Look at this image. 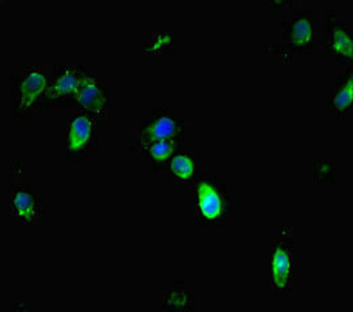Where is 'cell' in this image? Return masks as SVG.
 Returning <instances> with one entry per match:
<instances>
[{"instance_id": "6da1fadb", "label": "cell", "mask_w": 353, "mask_h": 312, "mask_svg": "<svg viewBox=\"0 0 353 312\" xmlns=\"http://www.w3.org/2000/svg\"><path fill=\"white\" fill-rule=\"evenodd\" d=\"M45 87H46V79L41 72L32 70V72L26 73L21 79L17 90H15L17 110L19 112L28 111L29 107L36 102L37 98L43 92Z\"/></svg>"}, {"instance_id": "7a4b0ae2", "label": "cell", "mask_w": 353, "mask_h": 312, "mask_svg": "<svg viewBox=\"0 0 353 312\" xmlns=\"http://www.w3.org/2000/svg\"><path fill=\"white\" fill-rule=\"evenodd\" d=\"M313 41V15L303 14L295 18L288 30V42L287 48L292 49H305L312 46Z\"/></svg>"}, {"instance_id": "3957f363", "label": "cell", "mask_w": 353, "mask_h": 312, "mask_svg": "<svg viewBox=\"0 0 353 312\" xmlns=\"http://www.w3.org/2000/svg\"><path fill=\"white\" fill-rule=\"evenodd\" d=\"M76 92L79 103L90 111H101L106 103L105 94L91 79L84 77Z\"/></svg>"}, {"instance_id": "277c9868", "label": "cell", "mask_w": 353, "mask_h": 312, "mask_svg": "<svg viewBox=\"0 0 353 312\" xmlns=\"http://www.w3.org/2000/svg\"><path fill=\"white\" fill-rule=\"evenodd\" d=\"M272 276L279 289L287 287L290 278V250L284 243H279L274 250Z\"/></svg>"}, {"instance_id": "5b68a950", "label": "cell", "mask_w": 353, "mask_h": 312, "mask_svg": "<svg viewBox=\"0 0 353 312\" xmlns=\"http://www.w3.org/2000/svg\"><path fill=\"white\" fill-rule=\"evenodd\" d=\"M176 133V122L167 116V115H160L157 116L152 125H149L143 133L142 137L145 141H163V139L171 138Z\"/></svg>"}, {"instance_id": "8992f818", "label": "cell", "mask_w": 353, "mask_h": 312, "mask_svg": "<svg viewBox=\"0 0 353 312\" xmlns=\"http://www.w3.org/2000/svg\"><path fill=\"white\" fill-rule=\"evenodd\" d=\"M198 195H199V203H201L202 214L209 219H215L221 214V209H222L221 198L218 196V194L214 191V188L210 184L201 183L198 185Z\"/></svg>"}, {"instance_id": "52a82bcc", "label": "cell", "mask_w": 353, "mask_h": 312, "mask_svg": "<svg viewBox=\"0 0 353 312\" xmlns=\"http://www.w3.org/2000/svg\"><path fill=\"white\" fill-rule=\"evenodd\" d=\"M91 122L87 116H77L72 122L68 146L71 150H80L91 137Z\"/></svg>"}, {"instance_id": "ba28073f", "label": "cell", "mask_w": 353, "mask_h": 312, "mask_svg": "<svg viewBox=\"0 0 353 312\" xmlns=\"http://www.w3.org/2000/svg\"><path fill=\"white\" fill-rule=\"evenodd\" d=\"M83 79L84 77H80L73 72H65L50 87L49 96L50 98H59V96H63V95H67V94L76 92L79 90Z\"/></svg>"}, {"instance_id": "9c48e42d", "label": "cell", "mask_w": 353, "mask_h": 312, "mask_svg": "<svg viewBox=\"0 0 353 312\" xmlns=\"http://www.w3.org/2000/svg\"><path fill=\"white\" fill-rule=\"evenodd\" d=\"M332 49L340 54L341 57L347 60H352V38L345 30L339 26L337 23H333L332 26Z\"/></svg>"}, {"instance_id": "30bf717a", "label": "cell", "mask_w": 353, "mask_h": 312, "mask_svg": "<svg viewBox=\"0 0 353 312\" xmlns=\"http://www.w3.org/2000/svg\"><path fill=\"white\" fill-rule=\"evenodd\" d=\"M14 207L25 220H30L36 214V196L26 189H18L14 195Z\"/></svg>"}, {"instance_id": "8fae6325", "label": "cell", "mask_w": 353, "mask_h": 312, "mask_svg": "<svg viewBox=\"0 0 353 312\" xmlns=\"http://www.w3.org/2000/svg\"><path fill=\"white\" fill-rule=\"evenodd\" d=\"M353 99V81L352 77H348L347 83L337 91L334 99H333V105L339 111L347 110L351 104Z\"/></svg>"}, {"instance_id": "7c38bea8", "label": "cell", "mask_w": 353, "mask_h": 312, "mask_svg": "<svg viewBox=\"0 0 353 312\" xmlns=\"http://www.w3.org/2000/svg\"><path fill=\"white\" fill-rule=\"evenodd\" d=\"M172 171L180 178L188 180L192 176V163L187 156H176L172 161Z\"/></svg>"}, {"instance_id": "4fadbf2b", "label": "cell", "mask_w": 353, "mask_h": 312, "mask_svg": "<svg viewBox=\"0 0 353 312\" xmlns=\"http://www.w3.org/2000/svg\"><path fill=\"white\" fill-rule=\"evenodd\" d=\"M172 143L167 139L163 141H156L152 147H150V154L156 160H165L167 157L171 156L172 153Z\"/></svg>"}]
</instances>
